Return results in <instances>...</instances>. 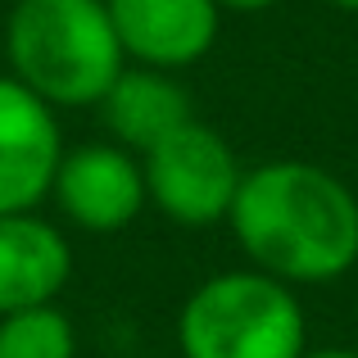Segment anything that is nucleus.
Here are the masks:
<instances>
[{
  "instance_id": "8",
  "label": "nucleus",
  "mask_w": 358,
  "mask_h": 358,
  "mask_svg": "<svg viewBox=\"0 0 358 358\" xmlns=\"http://www.w3.org/2000/svg\"><path fill=\"white\" fill-rule=\"evenodd\" d=\"M73 277V250L55 222L36 213H0V317L55 304Z\"/></svg>"
},
{
  "instance_id": "1",
  "label": "nucleus",
  "mask_w": 358,
  "mask_h": 358,
  "mask_svg": "<svg viewBox=\"0 0 358 358\" xmlns=\"http://www.w3.org/2000/svg\"><path fill=\"white\" fill-rule=\"evenodd\" d=\"M227 222L245 259L286 286H327L358 263V195L304 159L250 168Z\"/></svg>"
},
{
  "instance_id": "3",
  "label": "nucleus",
  "mask_w": 358,
  "mask_h": 358,
  "mask_svg": "<svg viewBox=\"0 0 358 358\" xmlns=\"http://www.w3.org/2000/svg\"><path fill=\"white\" fill-rule=\"evenodd\" d=\"M182 358H299L308 322L295 290L259 268L218 272L177 313Z\"/></svg>"
},
{
  "instance_id": "6",
  "label": "nucleus",
  "mask_w": 358,
  "mask_h": 358,
  "mask_svg": "<svg viewBox=\"0 0 358 358\" xmlns=\"http://www.w3.org/2000/svg\"><path fill=\"white\" fill-rule=\"evenodd\" d=\"M64 159L59 109L18 78H0V213H32L50 195Z\"/></svg>"
},
{
  "instance_id": "9",
  "label": "nucleus",
  "mask_w": 358,
  "mask_h": 358,
  "mask_svg": "<svg viewBox=\"0 0 358 358\" xmlns=\"http://www.w3.org/2000/svg\"><path fill=\"white\" fill-rule=\"evenodd\" d=\"M96 109L105 114L114 145L131 150V155H145L155 141H164L168 131L195 118L182 82L164 69H145V64H127Z\"/></svg>"
},
{
  "instance_id": "5",
  "label": "nucleus",
  "mask_w": 358,
  "mask_h": 358,
  "mask_svg": "<svg viewBox=\"0 0 358 358\" xmlns=\"http://www.w3.org/2000/svg\"><path fill=\"white\" fill-rule=\"evenodd\" d=\"M50 200L59 213L82 231L96 236H114V231L131 227L136 213L145 209V173H141V155L122 145H73L64 150L59 168H55Z\"/></svg>"
},
{
  "instance_id": "7",
  "label": "nucleus",
  "mask_w": 358,
  "mask_h": 358,
  "mask_svg": "<svg viewBox=\"0 0 358 358\" xmlns=\"http://www.w3.org/2000/svg\"><path fill=\"white\" fill-rule=\"evenodd\" d=\"M127 64L145 69H191L213 50L222 27L218 0H105Z\"/></svg>"
},
{
  "instance_id": "10",
  "label": "nucleus",
  "mask_w": 358,
  "mask_h": 358,
  "mask_svg": "<svg viewBox=\"0 0 358 358\" xmlns=\"http://www.w3.org/2000/svg\"><path fill=\"white\" fill-rule=\"evenodd\" d=\"M0 358H78V331L55 304L0 317Z\"/></svg>"
},
{
  "instance_id": "11",
  "label": "nucleus",
  "mask_w": 358,
  "mask_h": 358,
  "mask_svg": "<svg viewBox=\"0 0 358 358\" xmlns=\"http://www.w3.org/2000/svg\"><path fill=\"white\" fill-rule=\"evenodd\" d=\"M222 9H236V14H263V9H272L277 0H218Z\"/></svg>"
},
{
  "instance_id": "2",
  "label": "nucleus",
  "mask_w": 358,
  "mask_h": 358,
  "mask_svg": "<svg viewBox=\"0 0 358 358\" xmlns=\"http://www.w3.org/2000/svg\"><path fill=\"white\" fill-rule=\"evenodd\" d=\"M9 78L50 109L100 105L127 69L105 0H14L5 18Z\"/></svg>"
},
{
  "instance_id": "13",
  "label": "nucleus",
  "mask_w": 358,
  "mask_h": 358,
  "mask_svg": "<svg viewBox=\"0 0 358 358\" xmlns=\"http://www.w3.org/2000/svg\"><path fill=\"white\" fill-rule=\"evenodd\" d=\"M327 5H336V9H345V14H358V0H327Z\"/></svg>"
},
{
  "instance_id": "12",
  "label": "nucleus",
  "mask_w": 358,
  "mask_h": 358,
  "mask_svg": "<svg viewBox=\"0 0 358 358\" xmlns=\"http://www.w3.org/2000/svg\"><path fill=\"white\" fill-rule=\"evenodd\" d=\"M299 358H358V350H341V345H327V350H304Z\"/></svg>"
},
{
  "instance_id": "4",
  "label": "nucleus",
  "mask_w": 358,
  "mask_h": 358,
  "mask_svg": "<svg viewBox=\"0 0 358 358\" xmlns=\"http://www.w3.org/2000/svg\"><path fill=\"white\" fill-rule=\"evenodd\" d=\"M141 173H145V200L164 218L182 227H213L227 222L245 168L227 136L191 118L141 155Z\"/></svg>"
}]
</instances>
